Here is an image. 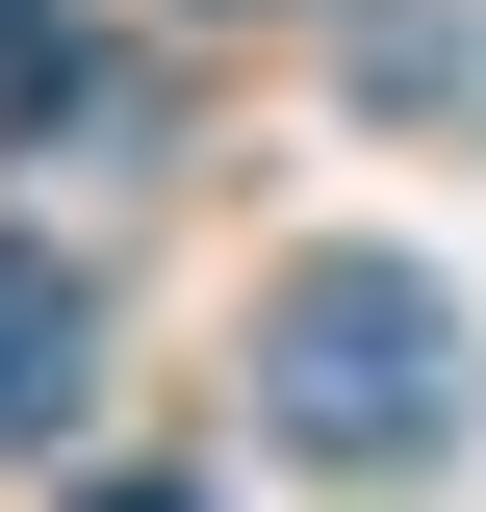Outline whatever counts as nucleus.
I'll list each match as a JSON object with an SVG mask.
<instances>
[{
  "mask_svg": "<svg viewBox=\"0 0 486 512\" xmlns=\"http://www.w3.org/2000/svg\"><path fill=\"white\" fill-rule=\"evenodd\" d=\"M256 436L333 461V487L461 461V308H435L410 256H282V308H256Z\"/></svg>",
  "mask_w": 486,
  "mask_h": 512,
  "instance_id": "f257e3e1",
  "label": "nucleus"
},
{
  "mask_svg": "<svg viewBox=\"0 0 486 512\" xmlns=\"http://www.w3.org/2000/svg\"><path fill=\"white\" fill-rule=\"evenodd\" d=\"M77 384H103V282L0 231V461H52V436H77Z\"/></svg>",
  "mask_w": 486,
  "mask_h": 512,
  "instance_id": "f03ea898",
  "label": "nucleus"
},
{
  "mask_svg": "<svg viewBox=\"0 0 486 512\" xmlns=\"http://www.w3.org/2000/svg\"><path fill=\"white\" fill-rule=\"evenodd\" d=\"M77 103V0H0V128H52Z\"/></svg>",
  "mask_w": 486,
  "mask_h": 512,
  "instance_id": "7ed1b4c3",
  "label": "nucleus"
}]
</instances>
